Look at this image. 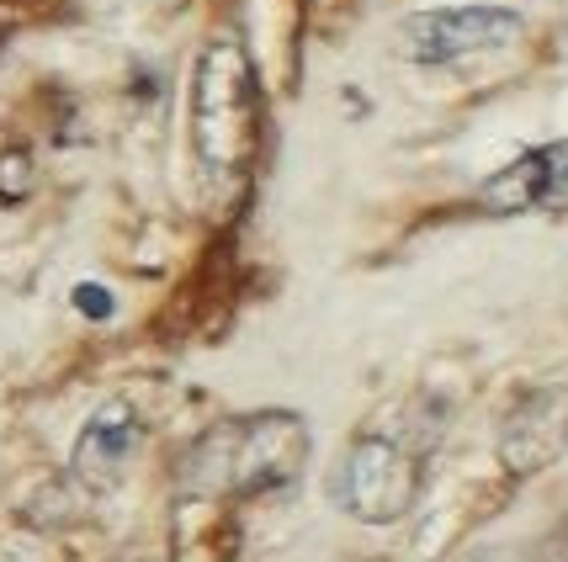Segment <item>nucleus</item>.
Instances as JSON below:
<instances>
[{"label": "nucleus", "instance_id": "obj_1", "mask_svg": "<svg viewBox=\"0 0 568 562\" xmlns=\"http://www.w3.org/2000/svg\"><path fill=\"white\" fill-rule=\"evenodd\" d=\"M308 425L293 409H250L202 430L181 457V493L192 499H255L303 478L308 467Z\"/></svg>", "mask_w": 568, "mask_h": 562}, {"label": "nucleus", "instance_id": "obj_2", "mask_svg": "<svg viewBox=\"0 0 568 562\" xmlns=\"http://www.w3.org/2000/svg\"><path fill=\"white\" fill-rule=\"evenodd\" d=\"M266 133V101L234 32L213 38L192 70V154L213 181H234L255 165Z\"/></svg>", "mask_w": 568, "mask_h": 562}, {"label": "nucleus", "instance_id": "obj_3", "mask_svg": "<svg viewBox=\"0 0 568 562\" xmlns=\"http://www.w3.org/2000/svg\"><path fill=\"white\" fill-rule=\"evenodd\" d=\"M430 451H436V419L398 415L394 425L351 440L335 499L362 525H394V520H404V514L420 504L425 457Z\"/></svg>", "mask_w": 568, "mask_h": 562}, {"label": "nucleus", "instance_id": "obj_4", "mask_svg": "<svg viewBox=\"0 0 568 562\" xmlns=\"http://www.w3.org/2000/svg\"><path fill=\"white\" fill-rule=\"evenodd\" d=\"M520 38V17L505 6H442L404 22V53L415 64H457L468 53L505 49Z\"/></svg>", "mask_w": 568, "mask_h": 562}, {"label": "nucleus", "instance_id": "obj_5", "mask_svg": "<svg viewBox=\"0 0 568 562\" xmlns=\"http://www.w3.org/2000/svg\"><path fill=\"white\" fill-rule=\"evenodd\" d=\"M478 207L484 213H537V207H568V144H547L520 154L516 165H505L478 186Z\"/></svg>", "mask_w": 568, "mask_h": 562}, {"label": "nucleus", "instance_id": "obj_6", "mask_svg": "<svg viewBox=\"0 0 568 562\" xmlns=\"http://www.w3.org/2000/svg\"><path fill=\"white\" fill-rule=\"evenodd\" d=\"M144 425L133 415L128 398H106L97 415L85 419V430L74 440V478L85 489H118V478L128 472L133 451H139Z\"/></svg>", "mask_w": 568, "mask_h": 562}, {"label": "nucleus", "instance_id": "obj_7", "mask_svg": "<svg viewBox=\"0 0 568 562\" xmlns=\"http://www.w3.org/2000/svg\"><path fill=\"white\" fill-rule=\"evenodd\" d=\"M568 446V398L537 392L520 403V415L505 425V462L510 472H537Z\"/></svg>", "mask_w": 568, "mask_h": 562}, {"label": "nucleus", "instance_id": "obj_8", "mask_svg": "<svg viewBox=\"0 0 568 562\" xmlns=\"http://www.w3.org/2000/svg\"><path fill=\"white\" fill-rule=\"evenodd\" d=\"M27 181H32V165H27L22 149L0 154V196H6V202H17V196L27 192Z\"/></svg>", "mask_w": 568, "mask_h": 562}, {"label": "nucleus", "instance_id": "obj_9", "mask_svg": "<svg viewBox=\"0 0 568 562\" xmlns=\"http://www.w3.org/2000/svg\"><path fill=\"white\" fill-rule=\"evenodd\" d=\"M74 308H80L85 318H106L112 314V293H106V287H91V282H80V287H74Z\"/></svg>", "mask_w": 568, "mask_h": 562}, {"label": "nucleus", "instance_id": "obj_10", "mask_svg": "<svg viewBox=\"0 0 568 562\" xmlns=\"http://www.w3.org/2000/svg\"><path fill=\"white\" fill-rule=\"evenodd\" d=\"M478 562H516L510 552H489V558H478Z\"/></svg>", "mask_w": 568, "mask_h": 562}]
</instances>
